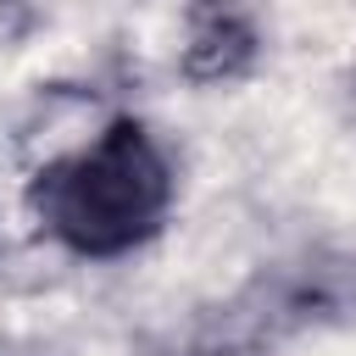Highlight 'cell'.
<instances>
[{
    "mask_svg": "<svg viewBox=\"0 0 356 356\" xmlns=\"http://www.w3.org/2000/svg\"><path fill=\"white\" fill-rule=\"evenodd\" d=\"M33 217L78 256H122L145 245L172 200V172L139 122H111L83 150L50 161L33 189Z\"/></svg>",
    "mask_w": 356,
    "mask_h": 356,
    "instance_id": "obj_1",
    "label": "cell"
}]
</instances>
